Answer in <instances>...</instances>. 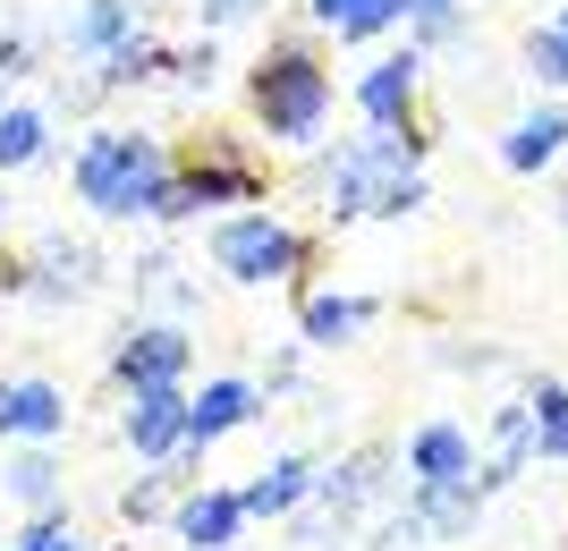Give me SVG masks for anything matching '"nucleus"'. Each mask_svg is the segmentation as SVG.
Segmentation results:
<instances>
[{
  "instance_id": "obj_17",
  "label": "nucleus",
  "mask_w": 568,
  "mask_h": 551,
  "mask_svg": "<svg viewBox=\"0 0 568 551\" xmlns=\"http://www.w3.org/2000/svg\"><path fill=\"white\" fill-rule=\"evenodd\" d=\"M365 323H374V297H332V288H314L306 306H297V331H306V348H348Z\"/></svg>"
},
{
  "instance_id": "obj_6",
  "label": "nucleus",
  "mask_w": 568,
  "mask_h": 551,
  "mask_svg": "<svg viewBox=\"0 0 568 551\" xmlns=\"http://www.w3.org/2000/svg\"><path fill=\"white\" fill-rule=\"evenodd\" d=\"M263 178L237 153H221V144H204V153H187V170H170L162 178V204H153V221H187L204 213V204H255Z\"/></svg>"
},
{
  "instance_id": "obj_26",
  "label": "nucleus",
  "mask_w": 568,
  "mask_h": 551,
  "mask_svg": "<svg viewBox=\"0 0 568 551\" xmlns=\"http://www.w3.org/2000/svg\"><path fill=\"white\" fill-rule=\"evenodd\" d=\"M526 69L544 76V85H568V43L551 34V25H535V34H526Z\"/></svg>"
},
{
  "instance_id": "obj_24",
  "label": "nucleus",
  "mask_w": 568,
  "mask_h": 551,
  "mask_svg": "<svg viewBox=\"0 0 568 551\" xmlns=\"http://www.w3.org/2000/svg\"><path fill=\"white\" fill-rule=\"evenodd\" d=\"M162 69H170L162 51L144 43V34H128V43H119L111 60H102V85H144V76H162Z\"/></svg>"
},
{
  "instance_id": "obj_25",
  "label": "nucleus",
  "mask_w": 568,
  "mask_h": 551,
  "mask_svg": "<svg viewBox=\"0 0 568 551\" xmlns=\"http://www.w3.org/2000/svg\"><path fill=\"white\" fill-rule=\"evenodd\" d=\"M9 551H85V543H77V527L60 518V509H43L26 534H9Z\"/></svg>"
},
{
  "instance_id": "obj_14",
  "label": "nucleus",
  "mask_w": 568,
  "mask_h": 551,
  "mask_svg": "<svg viewBox=\"0 0 568 551\" xmlns=\"http://www.w3.org/2000/svg\"><path fill=\"white\" fill-rule=\"evenodd\" d=\"M255 408H263V390L246 382V374H221V382H204V390L187 399V450H213L221 432L255 425Z\"/></svg>"
},
{
  "instance_id": "obj_9",
  "label": "nucleus",
  "mask_w": 568,
  "mask_h": 551,
  "mask_svg": "<svg viewBox=\"0 0 568 551\" xmlns=\"http://www.w3.org/2000/svg\"><path fill=\"white\" fill-rule=\"evenodd\" d=\"M119 441H128V458H144V467L179 458V450H187V382H170V390H128Z\"/></svg>"
},
{
  "instance_id": "obj_4",
  "label": "nucleus",
  "mask_w": 568,
  "mask_h": 551,
  "mask_svg": "<svg viewBox=\"0 0 568 551\" xmlns=\"http://www.w3.org/2000/svg\"><path fill=\"white\" fill-rule=\"evenodd\" d=\"M306 255H314V246L297 238L281 213H237V221H221V229H213V264L230 272L237 288L297 280V272H306Z\"/></svg>"
},
{
  "instance_id": "obj_1",
  "label": "nucleus",
  "mask_w": 568,
  "mask_h": 551,
  "mask_svg": "<svg viewBox=\"0 0 568 551\" xmlns=\"http://www.w3.org/2000/svg\"><path fill=\"white\" fill-rule=\"evenodd\" d=\"M416 162H425V136L416 127H374V136L339 144L332 162L314 170V195H323V221H399L425 204V178H416Z\"/></svg>"
},
{
  "instance_id": "obj_10",
  "label": "nucleus",
  "mask_w": 568,
  "mask_h": 551,
  "mask_svg": "<svg viewBox=\"0 0 568 551\" xmlns=\"http://www.w3.org/2000/svg\"><path fill=\"white\" fill-rule=\"evenodd\" d=\"M170 527H179V543H187V551H230L255 518H246V501H237L230 483H195L187 501L170 509Z\"/></svg>"
},
{
  "instance_id": "obj_5",
  "label": "nucleus",
  "mask_w": 568,
  "mask_h": 551,
  "mask_svg": "<svg viewBox=\"0 0 568 551\" xmlns=\"http://www.w3.org/2000/svg\"><path fill=\"white\" fill-rule=\"evenodd\" d=\"M382 476H390V450H356V458H339V467H323L314 476V492H306V509H297V543H323V534H348V518L365 501H382Z\"/></svg>"
},
{
  "instance_id": "obj_13",
  "label": "nucleus",
  "mask_w": 568,
  "mask_h": 551,
  "mask_svg": "<svg viewBox=\"0 0 568 551\" xmlns=\"http://www.w3.org/2000/svg\"><path fill=\"white\" fill-rule=\"evenodd\" d=\"M484 501H493V492H484V483L475 476H450V483H416V527L433 534V543H467L475 527H484Z\"/></svg>"
},
{
  "instance_id": "obj_12",
  "label": "nucleus",
  "mask_w": 568,
  "mask_h": 551,
  "mask_svg": "<svg viewBox=\"0 0 568 551\" xmlns=\"http://www.w3.org/2000/svg\"><path fill=\"white\" fill-rule=\"evenodd\" d=\"M60 432H69V399H60V382H43V374L0 382V441H60Z\"/></svg>"
},
{
  "instance_id": "obj_2",
  "label": "nucleus",
  "mask_w": 568,
  "mask_h": 551,
  "mask_svg": "<svg viewBox=\"0 0 568 551\" xmlns=\"http://www.w3.org/2000/svg\"><path fill=\"white\" fill-rule=\"evenodd\" d=\"M162 178H170V153L144 136V127H102V136H85V153H77V195H85L102 221H144L162 204Z\"/></svg>"
},
{
  "instance_id": "obj_29",
  "label": "nucleus",
  "mask_w": 568,
  "mask_h": 551,
  "mask_svg": "<svg viewBox=\"0 0 568 551\" xmlns=\"http://www.w3.org/2000/svg\"><path fill=\"white\" fill-rule=\"evenodd\" d=\"M263 0H204V25H237V18H255Z\"/></svg>"
},
{
  "instance_id": "obj_21",
  "label": "nucleus",
  "mask_w": 568,
  "mask_h": 551,
  "mask_svg": "<svg viewBox=\"0 0 568 551\" xmlns=\"http://www.w3.org/2000/svg\"><path fill=\"white\" fill-rule=\"evenodd\" d=\"M128 34H136L128 0H85V9H77V25H69V43H77V51H94V60H111Z\"/></svg>"
},
{
  "instance_id": "obj_16",
  "label": "nucleus",
  "mask_w": 568,
  "mask_h": 551,
  "mask_svg": "<svg viewBox=\"0 0 568 551\" xmlns=\"http://www.w3.org/2000/svg\"><path fill=\"white\" fill-rule=\"evenodd\" d=\"M407 476L416 483H450V476H475V432L467 425H416L407 432Z\"/></svg>"
},
{
  "instance_id": "obj_19",
  "label": "nucleus",
  "mask_w": 568,
  "mask_h": 551,
  "mask_svg": "<svg viewBox=\"0 0 568 551\" xmlns=\"http://www.w3.org/2000/svg\"><path fill=\"white\" fill-rule=\"evenodd\" d=\"M526 458H535V416H526V408H500L493 416V458H475V483L500 492V483L526 476Z\"/></svg>"
},
{
  "instance_id": "obj_32",
  "label": "nucleus",
  "mask_w": 568,
  "mask_h": 551,
  "mask_svg": "<svg viewBox=\"0 0 568 551\" xmlns=\"http://www.w3.org/2000/svg\"><path fill=\"white\" fill-rule=\"evenodd\" d=\"M0 551H9V534H0Z\"/></svg>"
},
{
  "instance_id": "obj_28",
  "label": "nucleus",
  "mask_w": 568,
  "mask_h": 551,
  "mask_svg": "<svg viewBox=\"0 0 568 551\" xmlns=\"http://www.w3.org/2000/svg\"><path fill=\"white\" fill-rule=\"evenodd\" d=\"M399 18L416 25L425 43H442V34H450V25H458V0H399Z\"/></svg>"
},
{
  "instance_id": "obj_30",
  "label": "nucleus",
  "mask_w": 568,
  "mask_h": 551,
  "mask_svg": "<svg viewBox=\"0 0 568 551\" xmlns=\"http://www.w3.org/2000/svg\"><path fill=\"white\" fill-rule=\"evenodd\" d=\"M356 9H365V0H314V18H323V25H339V18H356Z\"/></svg>"
},
{
  "instance_id": "obj_20",
  "label": "nucleus",
  "mask_w": 568,
  "mask_h": 551,
  "mask_svg": "<svg viewBox=\"0 0 568 551\" xmlns=\"http://www.w3.org/2000/svg\"><path fill=\"white\" fill-rule=\"evenodd\" d=\"M560 144H568V111H526V120L500 136V162L509 170H544Z\"/></svg>"
},
{
  "instance_id": "obj_22",
  "label": "nucleus",
  "mask_w": 568,
  "mask_h": 551,
  "mask_svg": "<svg viewBox=\"0 0 568 551\" xmlns=\"http://www.w3.org/2000/svg\"><path fill=\"white\" fill-rule=\"evenodd\" d=\"M43 136H51V120H43V111L9 102V111H0V170H26V162H43Z\"/></svg>"
},
{
  "instance_id": "obj_27",
  "label": "nucleus",
  "mask_w": 568,
  "mask_h": 551,
  "mask_svg": "<svg viewBox=\"0 0 568 551\" xmlns=\"http://www.w3.org/2000/svg\"><path fill=\"white\" fill-rule=\"evenodd\" d=\"M390 25H399V0H365V9L339 18L332 34H339V43H374V34H390Z\"/></svg>"
},
{
  "instance_id": "obj_7",
  "label": "nucleus",
  "mask_w": 568,
  "mask_h": 551,
  "mask_svg": "<svg viewBox=\"0 0 568 551\" xmlns=\"http://www.w3.org/2000/svg\"><path fill=\"white\" fill-rule=\"evenodd\" d=\"M94 280H102V255L85 238H60V229H51L26 264L0 272V288H26V297H43V306H60V297H94Z\"/></svg>"
},
{
  "instance_id": "obj_31",
  "label": "nucleus",
  "mask_w": 568,
  "mask_h": 551,
  "mask_svg": "<svg viewBox=\"0 0 568 551\" xmlns=\"http://www.w3.org/2000/svg\"><path fill=\"white\" fill-rule=\"evenodd\" d=\"M551 34H560V43H568V9H560V18H551Z\"/></svg>"
},
{
  "instance_id": "obj_23",
  "label": "nucleus",
  "mask_w": 568,
  "mask_h": 551,
  "mask_svg": "<svg viewBox=\"0 0 568 551\" xmlns=\"http://www.w3.org/2000/svg\"><path fill=\"white\" fill-rule=\"evenodd\" d=\"M526 416H535V458H560V467H568V390L560 382H535Z\"/></svg>"
},
{
  "instance_id": "obj_11",
  "label": "nucleus",
  "mask_w": 568,
  "mask_h": 551,
  "mask_svg": "<svg viewBox=\"0 0 568 551\" xmlns=\"http://www.w3.org/2000/svg\"><path fill=\"white\" fill-rule=\"evenodd\" d=\"M416 85H425V51H382L374 69L356 76V111H365L374 127H407Z\"/></svg>"
},
{
  "instance_id": "obj_8",
  "label": "nucleus",
  "mask_w": 568,
  "mask_h": 551,
  "mask_svg": "<svg viewBox=\"0 0 568 551\" xmlns=\"http://www.w3.org/2000/svg\"><path fill=\"white\" fill-rule=\"evenodd\" d=\"M187 365H195V339L179 323H144V331H128L111 348L119 390H170V382H187Z\"/></svg>"
},
{
  "instance_id": "obj_18",
  "label": "nucleus",
  "mask_w": 568,
  "mask_h": 551,
  "mask_svg": "<svg viewBox=\"0 0 568 551\" xmlns=\"http://www.w3.org/2000/svg\"><path fill=\"white\" fill-rule=\"evenodd\" d=\"M0 492L18 509H34V518L60 509V458H51V441H18V458L0 467Z\"/></svg>"
},
{
  "instance_id": "obj_3",
  "label": "nucleus",
  "mask_w": 568,
  "mask_h": 551,
  "mask_svg": "<svg viewBox=\"0 0 568 551\" xmlns=\"http://www.w3.org/2000/svg\"><path fill=\"white\" fill-rule=\"evenodd\" d=\"M246 102H255L263 136L314 144V136H323V120H332V69H323L306 43H281L272 60H255V76H246Z\"/></svg>"
},
{
  "instance_id": "obj_15",
  "label": "nucleus",
  "mask_w": 568,
  "mask_h": 551,
  "mask_svg": "<svg viewBox=\"0 0 568 551\" xmlns=\"http://www.w3.org/2000/svg\"><path fill=\"white\" fill-rule=\"evenodd\" d=\"M314 476H323V467H314L306 450H288V458H272L255 483H237V501H246V518H297L306 492H314Z\"/></svg>"
}]
</instances>
